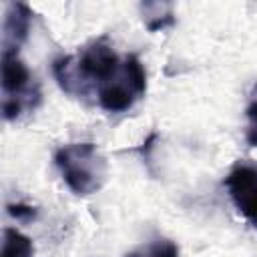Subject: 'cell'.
I'll return each mask as SVG.
<instances>
[{"mask_svg": "<svg viewBox=\"0 0 257 257\" xmlns=\"http://www.w3.org/2000/svg\"><path fill=\"white\" fill-rule=\"evenodd\" d=\"M2 112L6 120L18 118L24 110H34L40 102L38 84L32 82V74L18 54H2Z\"/></svg>", "mask_w": 257, "mask_h": 257, "instance_id": "7a4b0ae2", "label": "cell"}, {"mask_svg": "<svg viewBox=\"0 0 257 257\" xmlns=\"http://www.w3.org/2000/svg\"><path fill=\"white\" fill-rule=\"evenodd\" d=\"M54 165L74 195H92L106 183L108 165L94 143H68L60 147L54 153Z\"/></svg>", "mask_w": 257, "mask_h": 257, "instance_id": "6da1fadb", "label": "cell"}, {"mask_svg": "<svg viewBox=\"0 0 257 257\" xmlns=\"http://www.w3.org/2000/svg\"><path fill=\"white\" fill-rule=\"evenodd\" d=\"M253 96H255V100H257V84L253 86Z\"/></svg>", "mask_w": 257, "mask_h": 257, "instance_id": "8fae6325", "label": "cell"}, {"mask_svg": "<svg viewBox=\"0 0 257 257\" xmlns=\"http://www.w3.org/2000/svg\"><path fill=\"white\" fill-rule=\"evenodd\" d=\"M32 22V10L22 2H10L4 18L2 54H18V48L26 42Z\"/></svg>", "mask_w": 257, "mask_h": 257, "instance_id": "5b68a950", "label": "cell"}, {"mask_svg": "<svg viewBox=\"0 0 257 257\" xmlns=\"http://www.w3.org/2000/svg\"><path fill=\"white\" fill-rule=\"evenodd\" d=\"M141 12L145 18V24L151 32H159L165 30L169 26L175 24V14H173V6L165 4V2H145L141 4Z\"/></svg>", "mask_w": 257, "mask_h": 257, "instance_id": "8992f818", "label": "cell"}, {"mask_svg": "<svg viewBox=\"0 0 257 257\" xmlns=\"http://www.w3.org/2000/svg\"><path fill=\"white\" fill-rule=\"evenodd\" d=\"M6 211H8V215H10L12 219H16V221H24V223L36 219V215H38L36 207L26 205V203H10V205L6 207Z\"/></svg>", "mask_w": 257, "mask_h": 257, "instance_id": "9c48e42d", "label": "cell"}, {"mask_svg": "<svg viewBox=\"0 0 257 257\" xmlns=\"http://www.w3.org/2000/svg\"><path fill=\"white\" fill-rule=\"evenodd\" d=\"M223 185L229 191V197L237 211L257 227V165L239 163L225 177Z\"/></svg>", "mask_w": 257, "mask_h": 257, "instance_id": "277c9868", "label": "cell"}, {"mask_svg": "<svg viewBox=\"0 0 257 257\" xmlns=\"http://www.w3.org/2000/svg\"><path fill=\"white\" fill-rule=\"evenodd\" d=\"M147 92V72L137 54H124L120 72L96 92L98 106L106 112H124Z\"/></svg>", "mask_w": 257, "mask_h": 257, "instance_id": "3957f363", "label": "cell"}, {"mask_svg": "<svg viewBox=\"0 0 257 257\" xmlns=\"http://www.w3.org/2000/svg\"><path fill=\"white\" fill-rule=\"evenodd\" d=\"M2 257H34L32 239L14 227H6L2 239Z\"/></svg>", "mask_w": 257, "mask_h": 257, "instance_id": "52a82bcc", "label": "cell"}, {"mask_svg": "<svg viewBox=\"0 0 257 257\" xmlns=\"http://www.w3.org/2000/svg\"><path fill=\"white\" fill-rule=\"evenodd\" d=\"M247 118H249V126H247V143L251 147H257V100H253L247 106Z\"/></svg>", "mask_w": 257, "mask_h": 257, "instance_id": "30bf717a", "label": "cell"}, {"mask_svg": "<svg viewBox=\"0 0 257 257\" xmlns=\"http://www.w3.org/2000/svg\"><path fill=\"white\" fill-rule=\"evenodd\" d=\"M124 257H179V245L171 239H155L128 251Z\"/></svg>", "mask_w": 257, "mask_h": 257, "instance_id": "ba28073f", "label": "cell"}]
</instances>
